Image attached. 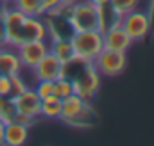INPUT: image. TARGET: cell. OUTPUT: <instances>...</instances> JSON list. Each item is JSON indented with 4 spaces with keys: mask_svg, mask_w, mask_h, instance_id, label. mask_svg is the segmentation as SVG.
<instances>
[{
    "mask_svg": "<svg viewBox=\"0 0 154 146\" xmlns=\"http://www.w3.org/2000/svg\"><path fill=\"white\" fill-rule=\"evenodd\" d=\"M59 119L65 125H70L74 128H91L97 121L95 110L91 109L90 102L81 98L75 93H72L70 96L61 100Z\"/></svg>",
    "mask_w": 154,
    "mask_h": 146,
    "instance_id": "6da1fadb",
    "label": "cell"
},
{
    "mask_svg": "<svg viewBox=\"0 0 154 146\" xmlns=\"http://www.w3.org/2000/svg\"><path fill=\"white\" fill-rule=\"evenodd\" d=\"M75 64L79 70L75 73L63 72V75H66L72 80L74 86V93L79 95L84 100H93L95 95L99 93L100 87V73L97 72L93 61H82V59H75Z\"/></svg>",
    "mask_w": 154,
    "mask_h": 146,
    "instance_id": "7a4b0ae2",
    "label": "cell"
},
{
    "mask_svg": "<svg viewBox=\"0 0 154 146\" xmlns=\"http://www.w3.org/2000/svg\"><path fill=\"white\" fill-rule=\"evenodd\" d=\"M68 39L75 59L95 61V57L104 50L102 31H74Z\"/></svg>",
    "mask_w": 154,
    "mask_h": 146,
    "instance_id": "3957f363",
    "label": "cell"
},
{
    "mask_svg": "<svg viewBox=\"0 0 154 146\" xmlns=\"http://www.w3.org/2000/svg\"><path fill=\"white\" fill-rule=\"evenodd\" d=\"M68 23L74 31H100L99 5L90 0H79L72 5Z\"/></svg>",
    "mask_w": 154,
    "mask_h": 146,
    "instance_id": "277c9868",
    "label": "cell"
},
{
    "mask_svg": "<svg viewBox=\"0 0 154 146\" xmlns=\"http://www.w3.org/2000/svg\"><path fill=\"white\" fill-rule=\"evenodd\" d=\"M118 23L122 25V29L127 32V36L131 37L133 43H140L149 36L151 29H152V20L149 16V13L134 9L125 13L124 16L118 18Z\"/></svg>",
    "mask_w": 154,
    "mask_h": 146,
    "instance_id": "5b68a950",
    "label": "cell"
},
{
    "mask_svg": "<svg viewBox=\"0 0 154 146\" xmlns=\"http://www.w3.org/2000/svg\"><path fill=\"white\" fill-rule=\"evenodd\" d=\"M11 100L14 104L16 116L14 119L32 125V121L39 118V110H41V98L36 95V91L32 87H27L25 91L18 93V95H11Z\"/></svg>",
    "mask_w": 154,
    "mask_h": 146,
    "instance_id": "8992f818",
    "label": "cell"
},
{
    "mask_svg": "<svg viewBox=\"0 0 154 146\" xmlns=\"http://www.w3.org/2000/svg\"><path fill=\"white\" fill-rule=\"evenodd\" d=\"M97 72L104 77H116L125 70L127 66V55L125 52H115L104 48L93 61Z\"/></svg>",
    "mask_w": 154,
    "mask_h": 146,
    "instance_id": "52a82bcc",
    "label": "cell"
},
{
    "mask_svg": "<svg viewBox=\"0 0 154 146\" xmlns=\"http://www.w3.org/2000/svg\"><path fill=\"white\" fill-rule=\"evenodd\" d=\"M47 52H48L47 41H27V43H22L20 46H16V54L20 57L22 68H27V70H32L45 57Z\"/></svg>",
    "mask_w": 154,
    "mask_h": 146,
    "instance_id": "ba28073f",
    "label": "cell"
},
{
    "mask_svg": "<svg viewBox=\"0 0 154 146\" xmlns=\"http://www.w3.org/2000/svg\"><path fill=\"white\" fill-rule=\"evenodd\" d=\"M63 68H65V64L52 52H47L45 57L39 61L31 72L36 77V80H56L57 77L63 75Z\"/></svg>",
    "mask_w": 154,
    "mask_h": 146,
    "instance_id": "9c48e42d",
    "label": "cell"
},
{
    "mask_svg": "<svg viewBox=\"0 0 154 146\" xmlns=\"http://www.w3.org/2000/svg\"><path fill=\"white\" fill-rule=\"evenodd\" d=\"M102 39H104V48L115 50V52H127L133 45L131 37L127 36V32L122 29L118 22L102 32Z\"/></svg>",
    "mask_w": 154,
    "mask_h": 146,
    "instance_id": "30bf717a",
    "label": "cell"
},
{
    "mask_svg": "<svg viewBox=\"0 0 154 146\" xmlns=\"http://www.w3.org/2000/svg\"><path fill=\"white\" fill-rule=\"evenodd\" d=\"M29 127L18 119H13L4 125V145L7 146H22L29 139Z\"/></svg>",
    "mask_w": 154,
    "mask_h": 146,
    "instance_id": "8fae6325",
    "label": "cell"
},
{
    "mask_svg": "<svg viewBox=\"0 0 154 146\" xmlns=\"http://www.w3.org/2000/svg\"><path fill=\"white\" fill-rule=\"evenodd\" d=\"M20 70H22V63L16 54V48L9 45H2L0 46V73L11 77V75L20 73Z\"/></svg>",
    "mask_w": 154,
    "mask_h": 146,
    "instance_id": "7c38bea8",
    "label": "cell"
},
{
    "mask_svg": "<svg viewBox=\"0 0 154 146\" xmlns=\"http://www.w3.org/2000/svg\"><path fill=\"white\" fill-rule=\"evenodd\" d=\"M48 52H52L63 64H66L72 59H75L68 37H52V41L48 43Z\"/></svg>",
    "mask_w": 154,
    "mask_h": 146,
    "instance_id": "4fadbf2b",
    "label": "cell"
},
{
    "mask_svg": "<svg viewBox=\"0 0 154 146\" xmlns=\"http://www.w3.org/2000/svg\"><path fill=\"white\" fill-rule=\"evenodd\" d=\"M59 114H61V98H57L56 95H50L45 100H41L39 116L48 119H59Z\"/></svg>",
    "mask_w": 154,
    "mask_h": 146,
    "instance_id": "5bb4252c",
    "label": "cell"
},
{
    "mask_svg": "<svg viewBox=\"0 0 154 146\" xmlns=\"http://www.w3.org/2000/svg\"><path fill=\"white\" fill-rule=\"evenodd\" d=\"M11 5L25 14L41 16V0H11Z\"/></svg>",
    "mask_w": 154,
    "mask_h": 146,
    "instance_id": "9a60e30c",
    "label": "cell"
},
{
    "mask_svg": "<svg viewBox=\"0 0 154 146\" xmlns=\"http://www.w3.org/2000/svg\"><path fill=\"white\" fill-rule=\"evenodd\" d=\"M74 93V86H72V80L66 77V75H61L54 80V95L57 98H66Z\"/></svg>",
    "mask_w": 154,
    "mask_h": 146,
    "instance_id": "2e32d148",
    "label": "cell"
},
{
    "mask_svg": "<svg viewBox=\"0 0 154 146\" xmlns=\"http://www.w3.org/2000/svg\"><path fill=\"white\" fill-rule=\"evenodd\" d=\"M140 2H142V0H109V7L113 9V13L120 18V16H124L125 13L138 9V7H140Z\"/></svg>",
    "mask_w": 154,
    "mask_h": 146,
    "instance_id": "e0dca14e",
    "label": "cell"
},
{
    "mask_svg": "<svg viewBox=\"0 0 154 146\" xmlns=\"http://www.w3.org/2000/svg\"><path fill=\"white\" fill-rule=\"evenodd\" d=\"M14 116H16V109H14L11 96H0V121L5 125V123L13 121Z\"/></svg>",
    "mask_w": 154,
    "mask_h": 146,
    "instance_id": "ac0fdd59",
    "label": "cell"
},
{
    "mask_svg": "<svg viewBox=\"0 0 154 146\" xmlns=\"http://www.w3.org/2000/svg\"><path fill=\"white\" fill-rule=\"evenodd\" d=\"M34 91L41 100H45L47 96L54 95V80H36Z\"/></svg>",
    "mask_w": 154,
    "mask_h": 146,
    "instance_id": "d6986e66",
    "label": "cell"
},
{
    "mask_svg": "<svg viewBox=\"0 0 154 146\" xmlns=\"http://www.w3.org/2000/svg\"><path fill=\"white\" fill-rule=\"evenodd\" d=\"M27 87H29V84L25 82V78H23L20 73L11 75V89H13L11 95H18V93H22V91H25Z\"/></svg>",
    "mask_w": 154,
    "mask_h": 146,
    "instance_id": "ffe728a7",
    "label": "cell"
},
{
    "mask_svg": "<svg viewBox=\"0 0 154 146\" xmlns=\"http://www.w3.org/2000/svg\"><path fill=\"white\" fill-rule=\"evenodd\" d=\"M9 4H0V46L5 45V9Z\"/></svg>",
    "mask_w": 154,
    "mask_h": 146,
    "instance_id": "44dd1931",
    "label": "cell"
},
{
    "mask_svg": "<svg viewBox=\"0 0 154 146\" xmlns=\"http://www.w3.org/2000/svg\"><path fill=\"white\" fill-rule=\"evenodd\" d=\"M91 4H95V5H106V4H109V0H90Z\"/></svg>",
    "mask_w": 154,
    "mask_h": 146,
    "instance_id": "7402d4cb",
    "label": "cell"
},
{
    "mask_svg": "<svg viewBox=\"0 0 154 146\" xmlns=\"http://www.w3.org/2000/svg\"><path fill=\"white\" fill-rule=\"evenodd\" d=\"M4 145V123L0 121V146Z\"/></svg>",
    "mask_w": 154,
    "mask_h": 146,
    "instance_id": "603a6c76",
    "label": "cell"
},
{
    "mask_svg": "<svg viewBox=\"0 0 154 146\" xmlns=\"http://www.w3.org/2000/svg\"><path fill=\"white\" fill-rule=\"evenodd\" d=\"M75 2H79V0H61V4H68V5H72Z\"/></svg>",
    "mask_w": 154,
    "mask_h": 146,
    "instance_id": "cb8c5ba5",
    "label": "cell"
},
{
    "mask_svg": "<svg viewBox=\"0 0 154 146\" xmlns=\"http://www.w3.org/2000/svg\"><path fill=\"white\" fill-rule=\"evenodd\" d=\"M0 4H11V0H0Z\"/></svg>",
    "mask_w": 154,
    "mask_h": 146,
    "instance_id": "d4e9b609",
    "label": "cell"
}]
</instances>
